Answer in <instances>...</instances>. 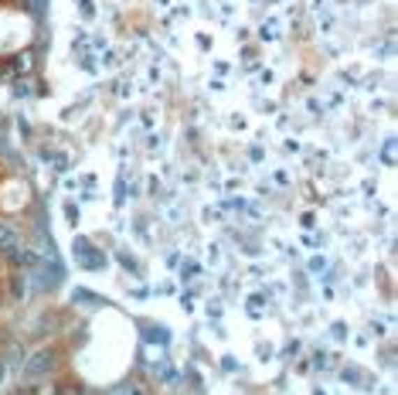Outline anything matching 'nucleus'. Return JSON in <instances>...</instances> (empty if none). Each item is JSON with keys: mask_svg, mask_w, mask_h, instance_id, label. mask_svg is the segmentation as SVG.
Instances as JSON below:
<instances>
[{"mask_svg": "<svg viewBox=\"0 0 398 395\" xmlns=\"http://www.w3.org/2000/svg\"><path fill=\"white\" fill-rule=\"evenodd\" d=\"M52 368H54V354H52V351H34V354L27 358V365H24V378H27V382H34V378L48 375Z\"/></svg>", "mask_w": 398, "mask_h": 395, "instance_id": "f257e3e1", "label": "nucleus"}, {"mask_svg": "<svg viewBox=\"0 0 398 395\" xmlns=\"http://www.w3.org/2000/svg\"><path fill=\"white\" fill-rule=\"evenodd\" d=\"M14 245H21L17 229H14V225H7V222H0V252H10Z\"/></svg>", "mask_w": 398, "mask_h": 395, "instance_id": "f03ea898", "label": "nucleus"}, {"mask_svg": "<svg viewBox=\"0 0 398 395\" xmlns=\"http://www.w3.org/2000/svg\"><path fill=\"white\" fill-rule=\"evenodd\" d=\"M10 259H14L17 266H24V269H34V266L41 263V259H38V252H31V249H21V245H14V249H10Z\"/></svg>", "mask_w": 398, "mask_h": 395, "instance_id": "7ed1b4c3", "label": "nucleus"}, {"mask_svg": "<svg viewBox=\"0 0 398 395\" xmlns=\"http://www.w3.org/2000/svg\"><path fill=\"white\" fill-rule=\"evenodd\" d=\"M75 252H82V266H92V269H96V266H103V259H92V256H99V252H96V249H92L85 238H79V242H75Z\"/></svg>", "mask_w": 398, "mask_h": 395, "instance_id": "20e7f679", "label": "nucleus"}, {"mask_svg": "<svg viewBox=\"0 0 398 395\" xmlns=\"http://www.w3.org/2000/svg\"><path fill=\"white\" fill-rule=\"evenodd\" d=\"M27 3H31V10H38V14L45 10V0H27Z\"/></svg>", "mask_w": 398, "mask_h": 395, "instance_id": "39448f33", "label": "nucleus"}, {"mask_svg": "<svg viewBox=\"0 0 398 395\" xmlns=\"http://www.w3.org/2000/svg\"><path fill=\"white\" fill-rule=\"evenodd\" d=\"M0 382H3V365H0Z\"/></svg>", "mask_w": 398, "mask_h": 395, "instance_id": "423d86ee", "label": "nucleus"}]
</instances>
